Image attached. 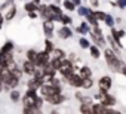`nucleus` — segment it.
Instances as JSON below:
<instances>
[{
	"label": "nucleus",
	"mask_w": 126,
	"mask_h": 114,
	"mask_svg": "<svg viewBox=\"0 0 126 114\" xmlns=\"http://www.w3.org/2000/svg\"><path fill=\"white\" fill-rule=\"evenodd\" d=\"M120 9H126V0H117V3H116Z\"/></svg>",
	"instance_id": "obj_37"
},
{
	"label": "nucleus",
	"mask_w": 126,
	"mask_h": 114,
	"mask_svg": "<svg viewBox=\"0 0 126 114\" xmlns=\"http://www.w3.org/2000/svg\"><path fill=\"white\" fill-rule=\"evenodd\" d=\"M34 70H36V65L31 62V61H25L24 62V65H22V71L25 73V74H30V76H34Z\"/></svg>",
	"instance_id": "obj_11"
},
{
	"label": "nucleus",
	"mask_w": 126,
	"mask_h": 114,
	"mask_svg": "<svg viewBox=\"0 0 126 114\" xmlns=\"http://www.w3.org/2000/svg\"><path fill=\"white\" fill-rule=\"evenodd\" d=\"M58 36H59V39L65 40V39H70V37L73 36V31H71V28H68V27L65 25V27H62V28L58 31Z\"/></svg>",
	"instance_id": "obj_12"
},
{
	"label": "nucleus",
	"mask_w": 126,
	"mask_h": 114,
	"mask_svg": "<svg viewBox=\"0 0 126 114\" xmlns=\"http://www.w3.org/2000/svg\"><path fill=\"white\" fill-rule=\"evenodd\" d=\"M42 104H43L42 98H40V96H37V98H36V108H39V110H40V108H42Z\"/></svg>",
	"instance_id": "obj_38"
},
{
	"label": "nucleus",
	"mask_w": 126,
	"mask_h": 114,
	"mask_svg": "<svg viewBox=\"0 0 126 114\" xmlns=\"http://www.w3.org/2000/svg\"><path fill=\"white\" fill-rule=\"evenodd\" d=\"M91 5H92L94 8H98V5H99V2H98V0H91Z\"/></svg>",
	"instance_id": "obj_41"
},
{
	"label": "nucleus",
	"mask_w": 126,
	"mask_h": 114,
	"mask_svg": "<svg viewBox=\"0 0 126 114\" xmlns=\"http://www.w3.org/2000/svg\"><path fill=\"white\" fill-rule=\"evenodd\" d=\"M71 2L76 5V6H80V3H82V0H71Z\"/></svg>",
	"instance_id": "obj_43"
},
{
	"label": "nucleus",
	"mask_w": 126,
	"mask_h": 114,
	"mask_svg": "<svg viewBox=\"0 0 126 114\" xmlns=\"http://www.w3.org/2000/svg\"><path fill=\"white\" fill-rule=\"evenodd\" d=\"M49 11H50V12H53L55 15H58V16H62V11L59 9V6H58V5H49Z\"/></svg>",
	"instance_id": "obj_26"
},
{
	"label": "nucleus",
	"mask_w": 126,
	"mask_h": 114,
	"mask_svg": "<svg viewBox=\"0 0 126 114\" xmlns=\"http://www.w3.org/2000/svg\"><path fill=\"white\" fill-rule=\"evenodd\" d=\"M3 21H5V18H0V30H2V27H3Z\"/></svg>",
	"instance_id": "obj_44"
},
{
	"label": "nucleus",
	"mask_w": 126,
	"mask_h": 114,
	"mask_svg": "<svg viewBox=\"0 0 126 114\" xmlns=\"http://www.w3.org/2000/svg\"><path fill=\"white\" fill-rule=\"evenodd\" d=\"M104 22L111 28V27H114V18L111 16V15H105V18H104Z\"/></svg>",
	"instance_id": "obj_33"
},
{
	"label": "nucleus",
	"mask_w": 126,
	"mask_h": 114,
	"mask_svg": "<svg viewBox=\"0 0 126 114\" xmlns=\"http://www.w3.org/2000/svg\"><path fill=\"white\" fill-rule=\"evenodd\" d=\"M107 108L108 107H105L104 104H92V113H95V114H107Z\"/></svg>",
	"instance_id": "obj_13"
},
{
	"label": "nucleus",
	"mask_w": 126,
	"mask_h": 114,
	"mask_svg": "<svg viewBox=\"0 0 126 114\" xmlns=\"http://www.w3.org/2000/svg\"><path fill=\"white\" fill-rule=\"evenodd\" d=\"M64 8L67 11H74L76 9V5L71 2V0H64Z\"/></svg>",
	"instance_id": "obj_31"
},
{
	"label": "nucleus",
	"mask_w": 126,
	"mask_h": 114,
	"mask_svg": "<svg viewBox=\"0 0 126 114\" xmlns=\"http://www.w3.org/2000/svg\"><path fill=\"white\" fill-rule=\"evenodd\" d=\"M45 50H46V52H49V53L53 50V43H52L49 39H46V40H45Z\"/></svg>",
	"instance_id": "obj_34"
},
{
	"label": "nucleus",
	"mask_w": 126,
	"mask_h": 114,
	"mask_svg": "<svg viewBox=\"0 0 126 114\" xmlns=\"http://www.w3.org/2000/svg\"><path fill=\"white\" fill-rule=\"evenodd\" d=\"M94 15H95V18L98 19V21H104V18H105V12H102V11H94Z\"/></svg>",
	"instance_id": "obj_32"
},
{
	"label": "nucleus",
	"mask_w": 126,
	"mask_h": 114,
	"mask_svg": "<svg viewBox=\"0 0 126 114\" xmlns=\"http://www.w3.org/2000/svg\"><path fill=\"white\" fill-rule=\"evenodd\" d=\"M111 85H113V80H111V77H108V76H102V77L99 79V82H98L99 89H101V90H107V92L110 90Z\"/></svg>",
	"instance_id": "obj_6"
},
{
	"label": "nucleus",
	"mask_w": 126,
	"mask_h": 114,
	"mask_svg": "<svg viewBox=\"0 0 126 114\" xmlns=\"http://www.w3.org/2000/svg\"><path fill=\"white\" fill-rule=\"evenodd\" d=\"M119 36H120V39L125 37V36H126V31H125V30H120V31H119Z\"/></svg>",
	"instance_id": "obj_42"
},
{
	"label": "nucleus",
	"mask_w": 126,
	"mask_h": 114,
	"mask_svg": "<svg viewBox=\"0 0 126 114\" xmlns=\"http://www.w3.org/2000/svg\"><path fill=\"white\" fill-rule=\"evenodd\" d=\"M14 50V43L12 42H6L2 49H0V55H3V53H8V52H12Z\"/></svg>",
	"instance_id": "obj_16"
},
{
	"label": "nucleus",
	"mask_w": 126,
	"mask_h": 114,
	"mask_svg": "<svg viewBox=\"0 0 126 114\" xmlns=\"http://www.w3.org/2000/svg\"><path fill=\"white\" fill-rule=\"evenodd\" d=\"M76 98H77L82 104H92V99H91L89 96H83L80 92H77V93H76Z\"/></svg>",
	"instance_id": "obj_21"
},
{
	"label": "nucleus",
	"mask_w": 126,
	"mask_h": 114,
	"mask_svg": "<svg viewBox=\"0 0 126 114\" xmlns=\"http://www.w3.org/2000/svg\"><path fill=\"white\" fill-rule=\"evenodd\" d=\"M77 31H79L80 34H88V33H89V22H82L80 27L77 28Z\"/></svg>",
	"instance_id": "obj_22"
},
{
	"label": "nucleus",
	"mask_w": 126,
	"mask_h": 114,
	"mask_svg": "<svg viewBox=\"0 0 126 114\" xmlns=\"http://www.w3.org/2000/svg\"><path fill=\"white\" fill-rule=\"evenodd\" d=\"M0 18H3V16H2V12H0Z\"/></svg>",
	"instance_id": "obj_48"
},
{
	"label": "nucleus",
	"mask_w": 126,
	"mask_h": 114,
	"mask_svg": "<svg viewBox=\"0 0 126 114\" xmlns=\"http://www.w3.org/2000/svg\"><path fill=\"white\" fill-rule=\"evenodd\" d=\"M104 55H105V61H107L108 67H110L113 71H120L122 62H120V59L116 56V53H114L113 50H110V49H105Z\"/></svg>",
	"instance_id": "obj_1"
},
{
	"label": "nucleus",
	"mask_w": 126,
	"mask_h": 114,
	"mask_svg": "<svg viewBox=\"0 0 126 114\" xmlns=\"http://www.w3.org/2000/svg\"><path fill=\"white\" fill-rule=\"evenodd\" d=\"M28 16H30V19H36V18H37L36 11H34V12H28Z\"/></svg>",
	"instance_id": "obj_39"
},
{
	"label": "nucleus",
	"mask_w": 126,
	"mask_h": 114,
	"mask_svg": "<svg viewBox=\"0 0 126 114\" xmlns=\"http://www.w3.org/2000/svg\"><path fill=\"white\" fill-rule=\"evenodd\" d=\"M27 58H28V61H31V62L36 65V62H37V52H36L34 49H30V50L27 52Z\"/></svg>",
	"instance_id": "obj_17"
},
{
	"label": "nucleus",
	"mask_w": 126,
	"mask_h": 114,
	"mask_svg": "<svg viewBox=\"0 0 126 114\" xmlns=\"http://www.w3.org/2000/svg\"><path fill=\"white\" fill-rule=\"evenodd\" d=\"M2 85H3V80H2V76H0V92H2Z\"/></svg>",
	"instance_id": "obj_45"
},
{
	"label": "nucleus",
	"mask_w": 126,
	"mask_h": 114,
	"mask_svg": "<svg viewBox=\"0 0 126 114\" xmlns=\"http://www.w3.org/2000/svg\"><path fill=\"white\" fill-rule=\"evenodd\" d=\"M56 71H59L62 76L67 79L71 73H74V67H73V64H71L70 59H62V61H61V65H59V68H58Z\"/></svg>",
	"instance_id": "obj_3"
},
{
	"label": "nucleus",
	"mask_w": 126,
	"mask_h": 114,
	"mask_svg": "<svg viewBox=\"0 0 126 114\" xmlns=\"http://www.w3.org/2000/svg\"><path fill=\"white\" fill-rule=\"evenodd\" d=\"M92 86H94V80H92L91 77L83 79V83H82V87H83V89H91Z\"/></svg>",
	"instance_id": "obj_24"
},
{
	"label": "nucleus",
	"mask_w": 126,
	"mask_h": 114,
	"mask_svg": "<svg viewBox=\"0 0 126 114\" xmlns=\"http://www.w3.org/2000/svg\"><path fill=\"white\" fill-rule=\"evenodd\" d=\"M34 3H37V5H40V0H33Z\"/></svg>",
	"instance_id": "obj_47"
},
{
	"label": "nucleus",
	"mask_w": 126,
	"mask_h": 114,
	"mask_svg": "<svg viewBox=\"0 0 126 114\" xmlns=\"http://www.w3.org/2000/svg\"><path fill=\"white\" fill-rule=\"evenodd\" d=\"M79 44H80V47H82V49H89V46H91L89 40H88V39H85V37H80V39H79Z\"/></svg>",
	"instance_id": "obj_28"
},
{
	"label": "nucleus",
	"mask_w": 126,
	"mask_h": 114,
	"mask_svg": "<svg viewBox=\"0 0 126 114\" xmlns=\"http://www.w3.org/2000/svg\"><path fill=\"white\" fill-rule=\"evenodd\" d=\"M99 92H101V104H104L105 107H111V105L116 104V98L111 96V95H108L107 90H101L99 89Z\"/></svg>",
	"instance_id": "obj_5"
},
{
	"label": "nucleus",
	"mask_w": 126,
	"mask_h": 114,
	"mask_svg": "<svg viewBox=\"0 0 126 114\" xmlns=\"http://www.w3.org/2000/svg\"><path fill=\"white\" fill-rule=\"evenodd\" d=\"M67 80H68V83H70L71 86H74V87H82L83 79H82L79 74H74V73H71V74L67 77Z\"/></svg>",
	"instance_id": "obj_8"
},
{
	"label": "nucleus",
	"mask_w": 126,
	"mask_h": 114,
	"mask_svg": "<svg viewBox=\"0 0 126 114\" xmlns=\"http://www.w3.org/2000/svg\"><path fill=\"white\" fill-rule=\"evenodd\" d=\"M58 92H61V86H58V85H52V83H43L42 86H40V93H42V96L45 98V96H49V95H52V93H58Z\"/></svg>",
	"instance_id": "obj_2"
},
{
	"label": "nucleus",
	"mask_w": 126,
	"mask_h": 114,
	"mask_svg": "<svg viewBox=\"0 0 126 114\" xmlns=\"http://www.w3.org/2000/svg\"><path fill=\"white\" fill-rule=\"evenodd\" d=\"M111 37L116 40V43L119 44V47H122V43H120V36H119V30H116V28H113V27H111Z\"/></svg>",
	"instance_id": "obj_23"
},
{
	"label": "nucleus",
	"mask_w": 126,
	"mask_h": 114,
	"mask_svg": "<svg viewBox=\"0 0 126 114\" xmlns=\"http://www.w3.org/2000/svg\"><path fill=\"white\" fill-rule=\"evenodd\" d=\"M79 76L82 77V79H86V77H91L92 76V70L89 68V67H82L80 70H79Z\"/></svg>",
	"instance_id": "obj_14"
},
{
	"label": "nucleus",
	"mask_w": 126,
	"mask_h": 114,
	"mask_svg": "<svg viewBox=\"0 0 126 114\" xmlns=\"http://www.w3.org/2000/svg\"><path fill=\"white\" fill-rule=\"evenodd\" d=\"M11 99H12L14 102L19 101V92H18V90H12V92H11Z\"/></svg>",
	"instance_id": "obj_36"
},
{
	"label": "nucleus",
	"mask_w": 126,
	"mask_h": 114,
	"mask_svg": "<svg viewBox=\"0 0 126 114\" xmlns=\"http://www.w3.org/2000/svg\"><path fill=\"white\" fill-rule=\"evenodd\" d=\"M89 52H91V55H92V58H95V59H98L99 56H101V50H99V47L95 44V46H89Z\"/></svg>",
	"instance_id": "obj_15"
},
{
	"label": "nucleus",
	"mask_w": 126,
	"mask_h": 114,
	"mask_svg": "<svg viewBox=\"0 0 126 114\" xmlns=\"http://www.w3.org/2000/svg\"><path fill=\"white\" fill-rule=\"evenodd\" d=\"M89 11H91L89 8H85V6H79V9H77V14H79L80 16H86Z\"/></svg>",
	"instance_id": "obj_35"
},
{
	"label": "nucleus",
	"mask_w": 126,
	"mask_h": 114,
	"mask_svg": "<svg viewBox=\"0 0 126 114\" xmlns=\"http://www.w3.org/2000/svg\"><path fill=\"white\" fill-rule=\"evenodd\" d=\"M43 31L46 34L47 39H50L53 36V21H49V19H45L43 22Z\"/></svg>",
	"instance_id": "obj_9"
},
{
	"label": "nucleus",
	"mask_w": 126,
	"mask_h": 114,
	"mask_svg": "<svg viewBox=\"0 0 126 114\" xmlns=\"http://www.w3.org/2000/svg\"><path fill=\"white\" fill-rule=\"evenodd\" d=\"M6 2H8V3H9V5H12V3H14V2H15V0H6Z\"/></svg>",
	"instance_id": "obj_46"
},
{
	"label": "nucleus",
	"mask_w": 126,
	"mask_h": 114,
	"mask_svg": "<svg viewBox=\"0 0 126 114\" xmlns=\"http://www.w3.org/2000/svg\"><path fill=\"white\" fill-rule=\"evenodd\" d=\"M52 53H53V58H65L64 50H61V49H55V47H53Z\"/></svg>",
	"instance_id": "obj_29"
},
{
	"label": "nucleus",
	"mask_w": 126,
	"mask_h": 114,
	"mask_svg": "<svg viewBox=\"0 0 126 114\" xmlns=\"http://www.w3.org/2000/svg\"><path fill=\"white\" fill-rule=\"evenodd\" d=\"M80 113L91 114V113H92V104H82V105H80Z\"/></svg>",
	"instance_id": "obj_25"
},
{
	"label": "nucleus",
	"mask_w": 126,
	"mask_h": 114,
	"mask_svg": "<svg viewBox=\"0 0 126 114\" xmlns=\"http://www.w3.org/2000/svg\"><path fill=\"white\" fill-rule=\"evenodd\" d=\"M39 11H40V15L46 19L47 12H49V6H46V5H40V6H39Z\"/></svg>",
	"instance_id": "obj_30"
},
{
	"label": "nucleus",
	"mask_w": 126,
	"mask_h": 114,
	"mask_svg": "<svg viewBox=\"0 0 126 114\" xmlns=\"http://www.w3.org/2000/svg\"><path fill=\"white\" fill-rule=\"evenodd\" d=\"M15 15H16V8L15 6H12L9 11H8V14H6V16H5V21H12L14 18H15Z\"/></svg>",
	"instance_id": "obj_18"
},
{
	"label": "nucleus",
	"mask_w": 126,
	"mask_h": 114,
	"mask_svg": "<svg viewBox=\"0 0 126 114\" xmlns=\"http://www.w3.org/2000/svg\"><path fill=\"white\" fill-rule=\"evenodd\" d=\"M45 99H46L49 104H53V105H59L62 101L65 99V98L61 95V92H58V93H52V95H49V96H45Z\"/></svg>",
	"instance_id": "obj_7"
},
{
	"label": "nucleus",
	"mask_w": 126,
	"mask_h": 114,
	"mask_svg": "<svg viewBox=\"0 0 126 114\" xmlns=\"http://www.w3.org/2000/svg\"><path fill=\"white\" fill-rule=\"evenodd\" d=\"M50 62V53L43 50V52H37V62L36 67H45L46 64Z\"/></svg>",
	"instance_id": "obj_4"
},
{
	"label": "nucleus",
	"mask_w": 126,
	"mask_h": 114,
	"mask_svg": "<svg viewBox=\"0 0 126 114\" xmlns=\"http://www.w3.org/2000/svg\"><path fill=\"white\" fill-rule=\"evenodd\" d=\"M43 83H45V79H39V77H34V79L28 80L27 86H28V89H34V90H37V89H40V86H42Z\"/></svg>",
	"instance_id": "obj_10"
},
{
	"label": "nucleus",
	"mask_w": 126,
	"mask_h": 114,
	"mask_svg": "<svg viewBox=\"0 0 126 114\" xmlns=\"http://www.w3.org/2000/svg\"><path fill=\"white\" fill-rule=\"evenodd\" d=\"M120 73H122L123 76H126V65H125V64H122V67H120Z\"/></svg>",
	"instance_id": "obj_40"
},
{
	"label": "nucleus",
	"mask_w": 126,
	"mask_h": 114,
	"mask_svg": "<svg viewBox=\"0 0 126 114\" xmlns=\"http://www.w3.org/2000/svg\"><path fill=\"white\" fill-rule=\"evenodd\" d=\"M59 21L64 24V25H70V24H73V18H71L70 15H62Z\"/></svg>",
	"instance_id": "obj_27"
},
{
	"label": "nucleus",
	"mask_w": 126,
	"mask_h": 114,
	"mask_svg": "<svg viewBox=\"0 0 126 114\" xmlns=\"http://www.w3.org/2000/svg\"><path fill=\"white\" fill-rule=\"evenodd\" d=\"M24 9H25L27 12H34V11H37V3H34V2H27V3L24 5Z\"/></svg>",
	"instance_id": "obj_20"
},
{
	"label": "nucleus",
	"mask_w": 126,
	"mask_h": 114,
	"mask_svg": "<svg viewBox=\"0 0 126 114\" xmlns=\"http://www.w3.org/2000/svg\"><path fill=\"white\" fill-rule=\"evenodd\" d=\"M86 19H88V22H89V24H92V25H98V19L95 18V15H94V11H89V12H88V15H86Z\"/></svg>",
	"instance_id": "obj_19"
}]
</instances>
